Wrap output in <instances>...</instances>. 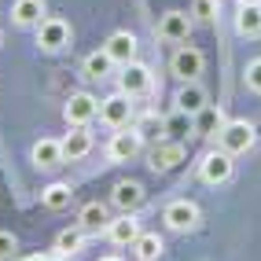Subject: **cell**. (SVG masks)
Returning <instances> with one entry per match:
<instances>
[{"label":"cell","mask_w":261,"mask_h":261,"mask_svg":"<svg viewBox=\"0 0 261 261\" xmlns=\"http://www.w3.org/2000/svg\"><path fill=\"white\" fill-rule=\"evenodd\" d=\"M243 85H247L250 92H257V96H261V56L247 63V70H243Z\"/></svg>","instance_id":"f1b7e54d"},{"label":"cell","mask_w":261,"mask_h":261,"mask_svg":"<svg viewBox=\"0 0 261 261\" xmlns=\"http://www.w3.org/2000/svg\"><path fill=\"white\" fill-rule=\"evenodd\" d=\"M140 151H144V136L133 125L129 129H114L111 144H107V162H133Z\"/></svg>","instance_id":"52a82bcc"},{"label":"cell","mask_w":261,"mask_h":261,"mask_svg":"<svg viewBox=\"0 0 261 261\" xmlns=\"http://www.w3.org/2000/svg\"><path fill=\"white\" fill-rule=\"evenodd\" d=\"M48 261H70V257H59V254H51V257H48Z\"/></svg>","instance_id":"1f68e13d"},{"label":"cell","mask_w":261,"mask_h":261,"mask_svg":"<svg viewBox=\"0 0 261 261\" xmlns=\"http://www.w3.org/2000/svg\"><path fill=\"white\" fill-rule=\"evenodd\" d=\"M144 199H147V191H144L140 180H118L114 191H111V202L118 206L121 214H136L144 206Z\"/></svg>","instance_id":"7c38bea8"},{"label":"cell","mask_w":261,"mask_h":261,"mask_svg":"<svg viewBox=\"0 0 261 261\" xmlns=\"http://www.w3.org/2000/svg\"><path fill=\"white\" fill-rule=\"evenodd\" d=\"M184 162V144L180 140H154V147L147 151V166L154 173H169Z\"/></svg>","instance_id":"9c48e42d"},{"label":"cell","mask_w":261,"mask_h":261,"mask_svg":"<svg viewBox=\"0 0 261 261\" xmlns=\"http://www.w3.org/2000/svg\"><path fill=\"white\" fill-rule=\"evenodd\" d=\"M166 133H169V136L195 133V118H191V114H184V111H173V114L166 118Z\"/></svg>","instance_id":"4316f807"},{"label":"cell","mask_w":261,"mask_h":261,"mask_svg":"<svg viewBox=\"0 0 261 261\" xmlns=\"http://www.w3.org/2000/svg\"><path fill=\"white\" fill-rule=\"evenodd\" d=\"M33 30H37V48L41 51H63L70 44V22L59 19V15H44Z\"/></svg>","instance_id":"5b68a950"},{"label":"cell","mask_w":261,"mask_h":261,"mask_svg":"<svg viewBox=\"0 0 261 261\" xmlns=\"http://www.w3.org/2000/svg\"><path fill=\"white\" fill-rule=\"evenodd\" d=\"M191 30H195V19H191V11H166L159 19V37L169 41V44H180L191 37Z\"/></svg>","instance_id":"8fae6325"},{"label":"cell","mask_w":261,"mask_h":261,"mask_svg":"<svg viewBox=\"0 0 261 261\" xmlns=\"http://www.w3.org/2000/svg\"><path fill=\"white\" fill-rule=\"evenodd\" d=\"M236 154H228V151H221V147H214V151H206L202 159H199V180L202 184H210V188H217V184H228L232 180V173H236Z\"/></svg>","instance_id":"7a4b0ae2"},{"label":"cell","mask_w":261,"mask_h":261,"mask_svg":"<svg viewBox=\"0 0 261 261\" xmlns=\"http://www.w3.org/2000/svg\"><path fill=\"white\" fill-rule=\"evenodd\" d=\"M44 19V0H15L11 4V22L15 26H37Z\"/></svg>","instance_id":"44dd1931"},{"label":"cell","mask_w":261,"mask_h":261,"mask_svg":"<svg viewBox=\"0 0 261 261\" xmlns=\"http://www.w3.org/2000/svg\"><path fill=\"white\" fill-rule=\"evenodd\" d=\"M133 129L144 140H166V118H159V111H144L133 118Z\"/></svg>","instance_id":"603a6c76"},{"label":"cell","mask_w":261,"mask_h":261,"mask_svg":"<svg viewBox=\"0 0 261 261\" xmlns=\"http://www.w3.org/2000/svg\"><path fill=\"white\" fill-rule=\"evenodd\" d=\"M136 236H140V221H136L133 214H121L118 221L107 224V239L114 243V247H133Z\"/></svg>","instance_id":"e0dca14e"},{"label":"cell","mask_w":261,"mask_h":261,"mask_svg":"<svg viewBox=\"0 0 261 261\" xmlns=\"http://www.w3.org/2000/svg\"><path fill=\"white\" fill-rule=\"evenodd\" d=\"M85 239H89V232L85 228H63L56 236V254L59 257H74L77 250H85Z\"/></svg>","instance_id":"484cf974"},{"label":"cell","mask_w":261,"mask_h":261,"mask_svg":"<svg viewBox=\"0 0 261 261\" xmlns=\"http://www.w3.org/2000/svg\"><path fill=\"white\" fill-rule=\"evenodd\" d=\"M30 159H33V166H37V169H56V166L66 162V159H63V144L51 140V136H41V140L33 144Z\"/></svg>","instance_id":"2e32d148"},{"label":"cell","mask_w":261,"mask_h":261,"mask_svg":"<svg viewBox=\"0 0 261 261\" xmlns=\"http://www.w3.org/2000/svg\"><path fill=\"white\" fill-rule=\"evenodd\" d=\"M257 140V129H254V121L247 118H228L224 121V129L217 133V147L221 151H228V154H247Z\"/></svg>","instance_id":"6da1fadb"},{"label":"cell","mask_w":261,"mask_h":261,"mask_svg":"<svg viewBox=\"0 0 261 261\" xmlns=\"http://www.w3.org/2000/svg\"><path fill=\"white\" fill-rule=\"evenodd\" d=\"M236 4H261V0H236Z\"/></svg>","instance_id":"d6a6232c"},{"label":"cell","mask_w":261,"mask_h":261,"mask_svg":"<svg viewBox=\"0 0 261 261\" xmlns=\"http://www.w3.org/2000/svg\"><path fill=\"white\" fill-rule=\"evenodd\" d=\"M224 111L214 107V103H206V107L195 114V136H206V140H217V133L224 129Z\"/></svg>","instance_id":"ac0fdd59"},{"label":"cell","mask_w":261,"mask_h":261,"mask_svg":"<svg viewBox=\"0 0 261 261\" xmlns=\"http://www.w3.org/2000/svg\"><path fill=\"white\" fill-rule=\"evenodd\" d=\"M129 250L136 254V261H159V257H162V250H166V243H162V236H159V232H140Z\"/></svg>","instance_id":"7402d4cb"},{"label":"cell","mask_w":261,"mask_h":261,"mask_svg":"<svg viewBox=\"0 0 261 261\" xmlns=\"http://www.w3.org/2000/svg\"><path fill=\"white\" fill-rule=\"evenodd\" d=\"M99 261H121V257L118 254H107V257H99Z\"/></svg>","instance_id":"4dcf8cb0"},{"label":"cell","mask_w":261,"mask_h":261,"mask_svg":"<svg viewBox=\"0 0 261 261\" xmlns=\"http://www.w3.org/2000/svg\"><path fill=\"white\" fill-rule=\"evenodd\" d=\"M191 19L195 22H217V0H195L191 4Z\"/></svg>","instance_id":"83f0119b"},{"label":"cell","mask_w":261,"mask_h":261,"mask_svg":"<svg viewBox=\"0 0 261 261\" xmlns=\"http://www.w3.org/2000/svg\"><path fill=\"white\" fill-rule=\"evenodd\" d=\"M15 250H19V239L11 232H0V261H15Z\"/></svg>","instance_id":"f546056e"},{"label":"cell","mask_w":261,"mask_h":261,"mask_svg":"<svg viewBox=\"0 0 261 261\" xmlns=\"http://www.w3.org/2000/svg\"><path fill=\"white\" fill-rule=\"evenodd\" d=\"M103 51L114 59V66L133 63V59H136V33H129V30H114L111 37L103 41Z\"/></svg>","instance_id":"4fadbf2b"},{"label":"cell","mask_w":261,"mask_h":261,"mask_svg":"<svg viewBox=\"0 0 261 261\" xmlns=\"http://www.w3.org/2000/svg\"><path fill=\"white\" fill-rule=\"evenodd\" d=\"M206 103H210V96H206V89L199 81H180V89H177V96H173V107L177 111H184V114H191L195 118Z\"/></svg>","instance_id":"5bb4252c"},{"label":"cell","mask_w":261,"mask_h":261,"mask_svg":"<svg viewBox=\"0 0 261 261\" xmlns=\"http://www.w3.org/2000/svg\"><path fill=\"white\" fill-rule=\"evenodd\" d=\"M118 77V92H125V96H147L151 89H154V70H151V66L147 63H125V66H121V70L114 74Z\"/></svg>","instance_id":"277c9868"},{"label":"cell","mask_w":261,"mask_h":261,"mask_svg":"<svg viewBox=\"0 0 261 261\" xmlns=\"http://www.w3.org/2000/svg\"><path fill=\"white\" fill-rule=\"evenodd\" d=\"M236 33L239 37H261V4H239Z\"/></svg>","instance_id":"ffe728a7"},{"label":"cell","mask_w":261,"mask_h":261,"mask_svg":"<svg viewBox=\"0 0 261 261\" xmlns=\"http://www.w3.org/2000/svg\"><path fill=\"white\" fill-rule=\"evenodd\" d=\"M81 70H85V77H92V81H103V77H114V59L107 56V51H89L85 56V63H81Z\"/></svg>","instance_id":"cb8c5ba5"},{"label":"cell","mask_w":261,"mask_h":261,"mask_svg":"<svg viewBox=\"0 0 261 261\" xmlns=\"http://www.w3.org/2000/svg\"><path fill=\"white\" fill-rule=\"evenodd\" d=\"M70 199H74V188L63 184V180L41 188V206H44V210H66V206H70Z\"/></svg>","instance_id":"d4e9b609"},{"label":"cell","mask_w":261,"mask_h":261,"mask_svg":"<svg viewBox=\"0 0 261 261\" xmlns=\"http://www.w3.org/2000/svg\"><path fill=\"white\" fill-rule=\"evenodd\" d=\"M136 118V107H133V96L125 92H111L99 99V121L107 129H129Z\"/></svg>","instance_id":"3957f363"},{"label":"cell","mask_w":261,"mask_h":261,"mask_svg":"<svg viewBox=\"0 0 261 261\" xmlns=\"http://www.w3.org/2000/svg\"><path fill=\"white\" fill-rule=\"evenodd\" d=\"M199 206L191 202V199H173L166 210H162V221H166V228H173V232H191L199 224Z\"/></svg>","instance_id":"ba28073f"},{"label":"cell","mask_w":261,"mask_h":261,"mask_svg":"<svg viewBox=\"0 0 261 261\" xmlns=\"http://www.w3.org/2000/svg\"><path fill=\"white\" fill-rule=\"evenodd\" d=\"M202 66H206L202 51H199V48H188V44L177 48V51H173V59H169V70H173V77H177V81H199Z\"/></svg>","instance_id":"30bf717a"},{"label":"cell","mask_w":261,"mask_h":261,"mask_svg":"<svg viewBox=\"0 0 261 261\" xmlns=\"http://www.w3.org/2000/svg\"><path fill=\"white\" fill-rule=\"evenodd\" d=\"M107 206L103 202H89V206H81V214H77V228H85L89 236H99V232H107Z\"/></svg>","instance_id":"d6986e66"},{"label":"cell","mask_w":261,"mask_h":261,"mask_svg":"<svg viewBox=\"0 0 261 261\" xmlns=\"http://www.w3.org/2000/svg\"><path fill=\"white\" fill-rule=\"evenodd\" d=\"M63 118H66V125H92L99 118V99L92 92H74L63 103Z\"/></svg>","instance_id":"8992f818"},{"label":"cell","mask_w":261,"mask_h":261,"mask_svg":"<svg viewBox=\"0 0 261 261\" xmlns=\"http://www.w3.org/2000/svg\"><path fill=\"white\" fill-rule=\"evenodd\" d=\"M59 144H63V159L77 162V159H85V154L92 151V133H89V125H70V133H66Z\"/></svg>","instance_id":"9a60e30c"}]
</instances>
